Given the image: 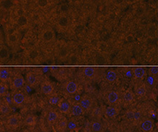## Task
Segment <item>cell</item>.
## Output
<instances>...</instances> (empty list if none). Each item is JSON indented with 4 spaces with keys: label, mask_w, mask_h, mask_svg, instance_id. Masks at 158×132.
Masks as SVG:
<instances>
[{
    "label": "cell",
    "mask_w": 158,
    "mask_h": 132,
    "mask_svg": "<svg viewBox=\"0 0 158 132\" xmlns=\"http://www.w3.org/2000/svg\"><path fill=\"white\" fill-rule=\"evenodd\" d=\"M149 74L150 75V76L155 78L158 75V67L157 66H152L149 69Z\"/></svg>",
    "instance_id": "cell-34"
},
{
    "label": "cell",
    "mask_w": 158,
    "mask_h": 132,
    "mask_svg": "<svg viewBox=\"0 0 158 132\" xmlns=\"http://www.w3.org/2000/svg\"><path fill=\"white\" fill-rule=\"evenodd\" d=\"M111 132H115V131H111Z\"/></svg>",
    "instance_id": "cell-58"
},
{
    "label": "cell",
    "mask_w": 158,
    "mask_h": 132,
    "mask_svg": "<svg viewBox=\"0 0 158 132\" xmlns=\"http://www.w3.org/2000/svg\"><path fill=\"white\" fill-rule=\"evenodd\" d=\"M55 34L52 30H47L43 33V39L45 42H50L54 39Z\"/></svg>",
    "instance_id": "cell-23"
},
{
    "label": "cell",
    "mask_w": 158,
    "mask_h": 132,
    "mask_svg": "<svg viewBox=\"0 0 158 132\" xmlns=\"http://www.w3.org/2000/svg\"><path fill=\"white\" fill-rule=\"evenodd\" d=\"M2 6V2H0V7Z\"/></svg>",
    "instance_id": "cell-56"
},
{
    "label": "cell",
    "mask_w": 158,
    "mask_h": 132,
    "mask_svg": "<svg viewBox=\"0 0 158 132\" xmlns=\"http://www.w3.org/2000/svg\"><path fill=\"white\" fill-rule=\"evenodd\" d=\"M70 55V51L69 48L66 47H62L60 48L58 51V58L61 59V60H65V59H67L68 57Z\"/></svg>",
    "instance_id": "cell-22"
},
{
    "label": "cell",
    "mask_w": 158,
    "mask_h": 132,
    "mask_svg": "<svg viewBox=\"0 0 158 132\" xmlns=\"http://www.w3.org/2000/svg\"><path fill=\"white\" fill-rule=\"evenodd\" d=\"M129 1L130 2H134L135 1V0H129Z\"/></svg>",
    "instance_id": "cell-55"
},
{
    "label": "cell",
    "mask_w": 158,
    "mask_h": 132,
    "mask_svg": "<svg viewBox=\"0 0 158 132\" xmlns=\"http://www.w3.org/2000/svg\"><path fill=\"white\" fill-rule=\"evenodd\" d=\"M0 132H4V124L2 120H0Z\"/></svg>",
    "instance_id": "cell-45"
},
{
    "label": "cell",
    "mask_w": 158,
    "mask_h": 132,
    "mask_svg": "<svg viewBox=\"0 0 158 132\" xmlns=\"http://www.w3.org/2000/svg\"><path fill=\"white\" fill-rule=\"evenodd\" d=\"M102 114V111L101 110L100 108H95L93 110V112H92V115H93L95 118H99L101 117Z\"/></svg>",
    "instance_id": "cell-37"
},
{
    "label": "cell",
    "mask_w": 158,
    "mask_h": 132,
    "mask_svg": "<svg viewBox=\"0 0 158 132\" xmlns=\"http://www.w3.org/2000/svg\"><path fill=\"white\" fill-rule=\"evenodd\" d=\"M12 2L11 0H4L3 2H2V6L4 9L6 10H9L12 7Z\"/></svg>",
    "instance_id": "cell-36"
},
{
    "label": "cell",
    "mask_w": 158,
    "mask_h": 132,
    "mask_svg": "<svg viewBox=\"0 0 158 132\" xmlns=\"http://www.w3.org/2000/svg\"><path fill=\"white\" fill-rule=\"evenodd\" d=\"M25 81L32 88L36 87L39 84L38 76L34 72H28L26 74Z\"/></svg>",
    "instance_id": "cell-4"
},
{
    "label": "cell",
    "mask_w": 158,
    "mask_h": 132,
    "mask_svg": "<svg viewBox=\"0 0 158 132\" xmlns=\"http://www.w3.org/2000/svg\"><path fill=\"white\" fill-rule=\"evenodd\" d=\"M68 120L63 116H59L58 120L55 123L57 130L60 132L65 131L68 129Z\"/></svg>",
    "instance_id": "cell-7"
},
{
    "label": "cell",
    "mask_w": 158,
    "mask_h": 132,
    "mask_svg": "<svg viewBox=\"0 0 158 132\" xmlns=\"http://www.w3.org/2000/svg\"><path fill=\"white\" fill-rule=\"evenodd\" d=\"M39 56H40V52L38 50L36 49L31 50L29 52V54H28V57H29V58L31 59L32 60H36V59L39 57Z\"/></svg>",
    "instance_id": "cell-31"
},
{
    "label": "cell",
    "mask_w": 158,
    "mask_h": 132,
    "mask_svg": "<svg viewBox=\"0 0 158 132\" xmlns=\"http://www.w3.org/2000/svg\"><path fill=\"white\" fill-rule=\"evenodd\" d=\"M140 126H141L142 130L143 131L150 132L154 127V122L150 118H145L142 122Z\"/></svg>",
    "instance_id": "cell-11"
},
{
    "label": "cell",
    "mask_w": 158,
    "mask_h": 132,
    "mask_svg": "<svg viewBox=\"0 0 158 132\" xmlns=\"http://www.w3.org/2000/svg\"><path fill=\"white\" fill-rule=\"evenodd\" d=\"M135 14L138 17L143 16L144 14V9L142 6H138L135 10Z\"/></svg>",
    "instance_id": "cell-38"
},
{
    "label": "cell",
    "mask_w": 158,
    "mask_h": 132,
    "mask_svg": "<svg viewBox=\"0 0 158 132\" xmlns=\"http://www.w3.org/2000/svg\"><path fill=\"white\" fill-rule=\"evenodd\" d=\"M118 113V109L116 107L113 106H108L105 109V114L107 117L109 118H114L117 116Z\"/></svg>",
    "instance_id": "cell-18"
},
{
    "label": "cell",
    "mask_w": 158,
    "mask_h": 132,
    "mask_svg": "<svg viewBox=\"0 0 158 132\" xmlns=\"http://www.w3.org/2000/svg\"><path fill=\"white\" fill-rule=\"evenodd\" d=\"M59 114L56 111L54 110H51L48 113L47 115V122L48 124H53L56 122V121L58 120L59 118Z\"/></svg>",
    "instance_id": "cell-14"
},
{
    "label": "cell",
    "mask_w": 158,
    "mask_h": 132,
    "mask_svg": "<svg viewBox=\"0 0 158 132\" xmlns=\"http://www.w3.org/2000/svg\"><path fill=\"white\" fill-rule=\"evenodd\" d=\"M12 113V109L6 102L0 103V113L3 116H9Z\"/></svg>",
    "instance_id": "cell-15"
},
{
    "label": "cell",
    "mask_w": 158,
    "mask_h": 132,
    "mask_svg": "<svg viewBox=\"0 0 158 132\" xmlns=\"http://www.w3.org/2000/svg\"><path fill=\"white\" fill-rule=\"evenodd\" d=\"M12 78V73L8 68H0V81L3 83L10 82Z\"/></svg>",
    "instance_id": "cell-5"
},
{
    "label": "cell",
    "mask_w": 158,
    "mask_h": 132,
    "mask_svg": "<svg viewBox=\"0 0 158 132\" xmlns=\"http://www.w3.org/2000/svg\"><path fill=\"white\" fill-rule=\"evenodd\" d=\"M91 129L93 132H103L104 126L99 120H96L91 123Z\"/></svg>",
    "instance_id": "cell-19"
},
{
    "label": "cell",
    "mask_w": 158,
    "mask_h": 132,
    "mask_svg": "<svg viewBox=\"0 0 158 132\" xmlns=\"http://www.w3.org/2000/svg\"><path fill=\"white\" fill-rule=\"evenodd\" d=\"M25 79L23 76L20 73H17L14 76L11 78L10 81V89L15 91V90L21 89L22 88L24 87L25 84Z\"/></svg>",
    "instance_id": "cell-2"
},
{
    "label": "cell",
    "mask_w": 158,
    "mask_h": 132,
    "mask_svg": "<svg viewBox=\"0 0 158 132\" xmlns=\"http://www.w3.org/2000/svg\"><path fill=\"white\" fill-rule=\"evenodd\" d=\"M37 3H38V5L40 7L43 8L45 7L48 4V0H38Z\"/></svg>",
    "instance_id": "cell-39"
},
{
    "label": "cell",
    "mask_w": 158,
    "mask_h": 132,
    "mask_svg": "<svg viewBox=\"0 0 158 132\" xmlns=\"http://www.w3.org/2000/svg\"><path fill=\"white\" fill-rule=\"evenodd\" d=\"M68 62L70 65H77L80 62V58L77 54H70L68 57Z\"/></svg>",
    "instance_id": "cell-24"
},
{
    "label": "cell",
    "mask_w": 158,
    "mask_h": 132,
    "mask_svg": "<svg viewBox=\"0 0 158 132\" xmlns=\"http://www.w3.org/2000/svg\"><path fill=\"white\" fill-rule=\"evenodd\" d=\"M10 57V51L6 46L0 47V60L4 61L7 60Z\"/></svg>",
    "instance_id": "cell-21"
},
{
    "label": "cell",
    "mask_w": 158,
    "mask_h": 132,
    "mask_svg": "<svg viewBox=\"0 0 158 132\" xmlns=\"http://www.w3.org/2000/svg\"><path fill=\"white\" fill-rule=\"evenodd\" d=\"M69 24V19L66 16H62L58 19V25L61 27H66Z\"/></svg>",
    "instance_id": "cell-26"
},
{
    "label": "cell",
    "mask_w": 158,
    "mask_h": 132,
    "mask_svg": "<svg viewBox=\"0 0 158 132\" xmlns=\"http://www.w3.org/2000/svg\"><path fill=\"white\" fill-rule=\"evenodd\" d=\"M133 73H134V76H135L136 78L142 79V78H144V76H145L146 70L144 68L137 67V68H134Z\"/></svg>",
    "instance_id": "cell-17"
},
{
    "label": "cell",
    "mask_w": 158,
    "mask_h": 132,
    "mask_svg": "<svg viewBox=\"0 0 158 132\" xmlns=\"http://www.w3.org/2000/svg\"><path fill=\"white\" fill-rule=\"evenodd\" d=\"M36 122V118L33 115H28L25 118V124L28 126H34Z\"/></svg>",
    "instance_id": "cell-25"
},
{
    "label": "cell",
    "mask_w": 158,
    "mask_h": 132,
    "mask_svg": "<svg viewBox=\"0 0 158 132\" xmlns=\"http://www.w3.org/2000/svg\"><path fill=\"white\" fill-rule=\"evenodd\" d=\"M83 27L82 25H78V26H77V27H76V31H77V32H78L83 31Z\"/></svg>",
    "instance_id": "cell-49"
},
{
    "label": "cell",
    "mask_w": 158,
    "mask_h": 132,
    "mask_svg": "<svg viewBox=\"0 0 158 132\" xmlns=\"http://www.w3.org/2000/svg\"><path fill=\"white\" fill-rule=\"evenodd\" d=\"M79 103H80L81 107L84 110V111H88V110L91 109L92 105H93V99L91 98V97H90L89 96L85 95L81 98Z\"/></svg>",
    "instance_id": "cell-9"
},
{
    "label": "cell",
    "mask_w": 158,
    "mask_h": 132,
    "mask_svg": "<svg viewBox=\"0 0 158 132\" xmlns=\"http://www.w3.org/2000/svg\"><path fill=\"white\" fill-rule=\"evenodd\" d=\"M58 109L60 110V112H62L63 113L68 114L71 112V105L70 104V103L67 100H65L64 98L60 99V101L58 103Z\"/></svg>",
    "instance_id": "cell-6"
},
{
    "label": "cell",
    "mask_w": 158,
    "mask_h": 132,
    "mask_svg": "<svg viewBox=\"0 0 158 132\" xmlns=\"http://www.w3.org/2000/svg\"><path fill=\"white\" fill-rule=\"evenodd\" d=\"M59 101H60V99L57 96H52V98H50V102L52 104H56V103H58Z\"/></svg>",
    "instance_id": "cell-42"
},
{
    "label": "cell",
    "mask_w": 158,
    "mask_h": 132,
    "mask_svg": "<svg viewBox=\"0 0 158 132\" xmlns=\"http://www.w3.org/2000/svg\"><path fill=\"white\" fill-rule=\"evenodd\" d=\"M31 132H38V131H31Z\"/></svg>",
    "instance_id": "cell-57"
},
{
    "label": "cell",
    "mask_w": 158,
    "mask_h": 132,
    "mask_svg": "<svg viewBox=\"0 0 158 132\" xmlns=\"http://www.w3.org/2000/svg\"><path fill=\"white\" fill-rule=\"evenodd\" d=\"M141 117H142V114H141V112L139 111H133V119L138 121Z\"/></svg>",
    "instance_id": "cell-40"
},
{
    "label": "cell",
    "mask_w": 158,
    "mask_h": 132,
    "mask_svg": "<svg viewBox=\"0 0 158 132\" xmlns=\"http://www.w3.org/2000/svg\"><path fill=\"white\" fill-rule=\"evenodd\" d=\"M84 76L88 78H94L96 75V68L94 67H85L82 70Z\"/></svg>",
    "instance_id": "cell-13"
},
{
    "label": "cell",
    "mask_w": 158,
    "mask_h": 132,
    "mask_svg": "<svg viewBox=\"0 0 158 132\" xmlns=\"http://www.w3.org/2000/svg\"><path fill=\"white\" fill-rule=\"evenodd\" d=\"M99 48H100L101 50H102V51H105V50H106V45H105V44L102 43L99 45Z\"/></svg>",
    "instance_id": "cell-46"
},
{
    "label": "cell",
    "mask_w": 158,
    "mask_h": 132,
    "mask_svg": "<svg viewBox=\"0 0 158 132\" xmlns=\"http://www.w3.org/2000/svg\"><path fill=\"white\" fill-rule=\"evenodd\" d=\"M23 123V119L20 115L18 113L10 114L6 116L5 126L10 129H17L21 126Z\"/></svg>",
    "instance_id": "cell-1"
},
{
    "label": "cell",
    "mask_w": 158,
    "mask_h": 132,
    "mask_svg": "<svg viewBox=\"0 0 158 132\" xmlns=\"http://www.w3.org/2000/svg\"><path fill=\"white\" fill-rule=\"evenodd\" d=\"M118 98H119V95H118V92L115 91H110L108 93V96H107V100L111 104L117 103L118 100Z\"/></svg>",
    "instance_id": "cell-16"
},
{
    "label": "cell",
    "mask_w": 158,
    "mask_h": 132,
    "mask_svg": "<svg viewBox=\"0 0 158 132\" xmlns=\"http://www.w3.org/2000/svg\"><path fill=\"white\" fill-rule=\"evenodd\" d=\"M151 4L153 6H156L157 4V0H151Z\"/></svg>",
    "instance_id": "cell-52"
},
{
    "label": "cell",
    "mask_w": 158,
    "mask_h": 132,
    "mask_svg": "<svg viewBox=\"0 0 158 132\" xmlns=\"http://www.w3.org/2000/svg\"><path fill=\"white\" fill-rule=\"evenodd\" d=\"M78 0H71V2H72V3H75V2H77Z\"/></svg>",
    "instance_id": "cell-54"
},
{
    "label": "cell",
    "mask_w": 158,
    "mask_h": 132,
    "mask_svg": "<svg viewBox=\"0 0 158 132\" xmlns=\"http://www.w3.org/2000/svg\"><path fill=\"white\" fill-rule=\"evenodd\" d=\"M126 40L128 43H132L135 41V36L131 34L127 35L126 37Z\"/></svg>",
    "instance_id": "cell-41"
},
{
    "label": "cell",
    "mask_w": 158,
    "mask_h": 132,
    "mask_svg": "<svg viewBox=\"0 0 158 132\" xmlns=\"http://www.w3.org/2000/svg\"><path fill=\"white\" fill-rule=\"evenodd\" d=\"M95 60H96V64L98 65H104L106 63V58H105L103 55H101V54H98L96 56Z\"/></svg>",
    "instance_id": "cell-30"
},
{
    "label": "cell",
    "mask_w": 158,
    "mask_h": 132,
    "mask_svg": "<svg viewBox=\"0 0 158 132\" xmlns=\"http://www.w3.org/2000/svg\"><path fill=\"white\" fill-rule=\"evenodd\" d=\"M116 17V14H114V13H111L110 14V18L111 19H114Z\"/></svg>",
    "instance_id": "cell-53"
},
{
    "label": "cell",
    "mask_w": 158,
    "mask_h": 132,
    "mask_svg": "<svg viewBox=\"0 0 158 132\" xmlns=\"http://www.w3.org/2000/svg\"><path fill=\"white\" fill-rule=\"evenodd\" d=\"M78 84L76 81L70 80L65 83V91L69 94H74L78 91Z\"/></svg>",
    "instance_id": "cell-10"
},
{
    "label": "cell",
    "mask_w": 158,
    "mask_h": 132,
    "mask_svg": "<svg viewBox=\"0 0 158 132\" xmlns=\"http://www.w3.org/2000/svg\"><path fill=\"white\" fill-rule=\"evenodd\" d=\"M127 117L129 119H133V111H129L127 113Z\"/></svg>",
    "instance_id": "cell-47"
},
{
    "label": "cell",
    "mask_w": 158,
    "mask_h": 132,
    "mask_svg": "<svg viewBox=\"0 0 158 132\" xmlns=\"http://www.w3.org/2000/svg\"><path fill=\"white\" fill-rule=\"evenodd\" d=\"M26 97H27V94L23 91L20 90H15L13 91L12 96V103L15 105H20L23 104L26 101Z\"/></svg>",
    "instance_id": "cell-3"
},
{
    "label": "cell",
    "mask_w": 158,
    "mask_h": 132,
    "mask_svg": "<svg viewBox=\"0 0 158 132\" xmlns=\"http://www.w3.org/2000/svg\"><path fill=\"white\" fill-rule=\"evenodd\" d=\"M124 0H114V2L116 4H122L123 2H124Z\"/></svg>",
    "instance_id": "cell-51"
},
{
    "label": "cell",
    "mask_w": 158,
    "mask_h": 132,
    "mask_svg": "<svg viewBox=\"0 0 158 132\" xmlns=\"http://www.w3.org/2000/svg\"><path fill=\"white\" fill-rule=\"evenodd\" d=\"M91 43V45H94V46H97V45H98V41L96 40V39H92Z\"/></svg>",
    "instance_id": "cell-50"
},
{
    "label": "cell",
    "mask_w": 158,
    "mask_h": 132,
    "mask_svg": "<svg viewBox=\"0 0 158 132\" xmlns=\"http://www.w3.org/2000/svg\"><path fill=\"white\" fill-rule=\"evenodd\" d=\"M142 36H143V33L141 31H137V33H136V37H137V38H141Z\"/></svg>",
    "instance_id": "cell-48"
},
{
    "label": "cell",
    "mask_w": 158,
    "mask_h": 132,
    "mask_svg": "<svg viewBox=\"0 0 158 132\" xmlns=\"http://www.w3.org/2000/svg\"><path fill=\"white\" fill-rule=\"evenodd\" d=\"M41 91L45 95H50L54 91V85L50 81H44L41 83Z\"/></svg>",
    "instance_id": "cell-8"
},
{
    "label": "cell",
    "mask_w": 158,
    "mask_h": 132,
    "mask_svg": "<svg viewBox=\"0 0 158 132\" xmlns=\"http://www.w3.org/2000/svg\"><path fill=\"white\" fill-rule=\"evenodd\" d=\"M7 39L10 43L15 44L17 42V40H18V37H17V35L15 32H13L11 33V34H9Z\"/></svg>",
    "instance_id": "cell-33"
},
{
    "label": "cell",
    "mask_w": 158,
    "mask_h": 132,
    "mask_svg": "<svg viewBox=\"0 0 158 132\" xmlns=\"http://www.w3.org/2000/svg\"><path fill=\"white\" fill-rule=\"evenodd\" d=\"M9 87L6 83L0 82V96H3L7 93Z\"/></svg>",
    "instance_id": "cell-29"
},
{
    "label": "cell",
    "mask_w": 158,
    "mask_h": 132,
    "mask_svg": "<svg viewBox=\"0 0 158 132\" xmlns=\"http://www.w3.org/2000/svg\"><path fill=\"white\" fill-rule=\"evenodd\" d=\"M157 32V27L155 25H151L148 29V34L150 37H154Z\"/></svg>",
    "instance_id": "cell-35"
},
{
    "label": "cell",
    "mask_w": 158,
    "mask_h": 132,
    "mask_svg": "<svg viewBox=\"0 0 158 132\" xmlns=\"http://www.w3.org/2000/svg\"><path fill=\"white\" fill-rule=\"evenodd\" d=\"M17 15H18V17L22 16V15H25V11H24L23 9L19 8L17 11Z\"/></svg>",
    "instance_id": "cell-44"
},
{
    "label": "cell",
    "mask_w": 158,
    "mask_h": 132,
    "mask_svg": "<svg viewBox=\"0 0 158 132\" xmlns=\"http://www.w3.org/2000/svg\"><path fill=\"white\" fill-rule=\"evenodd\" d=\"M71 113L74 116H80L84 113V110L81 107L80 103H75V104L71 105Z\"/></svg>",
    "instance_id": "cell-12"
},
{
    "label": "cell",
    "mask_w": 158,
    "mask_h": 132,
    "mask_svg": "<svg viewBox=\"0 0 158 132\" xmlns=\"http://www.w3.org/2000/svg\"><path fill=\"white\" fill-rule=\"evenodd\" d=\"M123 98L126 102H131L134 99V93L131 91H127L123 95Z\"/></svg>",
    "instance_id": "cell-28"
},
{
    "label": "cell",
    "mask_w": 158,
    "mask_h": 132,
    "mask_svg": "<svg viewBox=\"0 0 158 132\" xmlns=\"http://www.w3.org/2000/svg\"><path fill=\"white\" fill-rule=\"evenodd\" d=\"M146 92H147V88H146V85L144 84L140 85V86L138 87L137 89L136 90V93L139 96L145 95Z\"/></svg>",
    "instance_id": "cell-32"
},
{
    "label": "cell",
    "mask_w": 158,
    "mask_h": 132,
    "mask_svg": "<svg viewBox=\"0 0 158 132\" xmlns=\"http://www.w3.org/2000/svg\"><path fill=\"white\" fill-rule=\"evenodd\" d=\"M105 78L108 82H114L117 78V73L115 70H109L106 72V75H105Z\"/></svg>",
    "instance_id": "cell-20"
},
{
    "label": "cell",
    "mask_w": 158,
    "mask_h": 132,
    "mask_svg": "<svg viewBox=\"0 0 158 132\" xmlns=\"http://www.w3.org/2000/svg\"><path fill=\"white\" fill-rule=\"evenodd\" d=\"M17 23L18 24V25L21 26V27H23V26H25L27 25L28 23V19L27 17L25 16V15H22V16H19L18 18H17Z\"/></svg>",
    "instance_id": "cell-27"
},
{
    "label": "cell",
    "mask_w": 158,
    "mask_h": 132,
    "mask_svg": "<svg viewBox=\"0 0 158 132\" xmlns=\"http://www.w3.org/2000/svg\"><path fill=\"white\" fill-rule=\"evenodd\" d=\"M60 10L62 12H67V11L69 10V6L65 4H62L60 6Z\"/></svg>",
    "instance_id": "cell-43"
}]
</instances>
